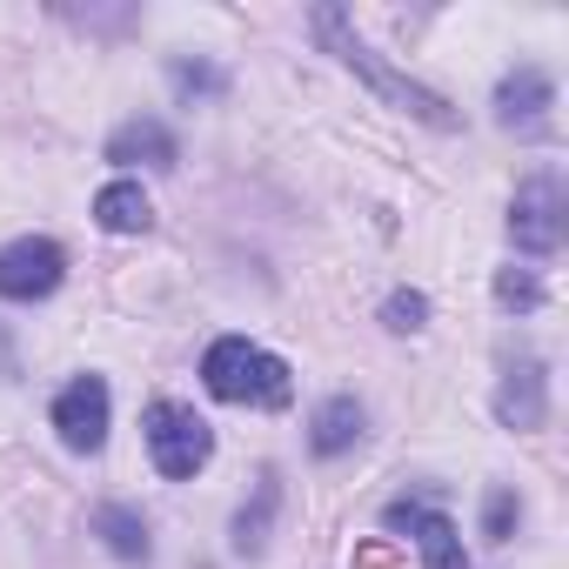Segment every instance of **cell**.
<instances>
[{
    "mask_svg": "<svg viewBox=\"0 0 569 569\" xmlns=\"http://www.w3.org/2000/svg\"><path fill=\"white\" fill-rule=\"evenodd\" d=\"M201 376H208V396H214V402H261V409H281V402L296 396L289 362L268 356V349H254L248 336H221V342L208 349Z\"/></svg>",
    "mask_w": 569,
    "mask_h": 569,
    "instance_id": "obj_1",
    "label": "cell"
},
{
    "mask_svg": "<svg viewBox=\"0 0 569 569\" xmlns=\"http://www.w3.org/2000/svg\"><path fill=\"white\" fill-rule=\"evenodd\" d=\"M141 429H148V456H154V469L174 476V482H188V476L214 456V429H208L188 402H148Z\"/></svg>",
    "mask_w": 569,
    "mask_h": 569,
    "instance_id": "obj_2",
    "label": "cell"
},
{
    "mask_svg": "<svg viewBox=\"0 0 569 569\" xmlns=\"http://www.w3.org/2000/svg\"><path fill=\"white\" fill-rule=\"evenodd\" d=\"M316 34H322V41H329V48H336V54H342L349 68H362V74H369V81H376L382 94H396V101H402L409 114H422L429 128H456V114H449V108H442V101H436L429 88H416V81L389 74V68H382V61H376V54H369V48H362V41L349 34V28H342V14H336V8H322V14H316Z\"/></svg>",
    "mask_w": 569,
    "mask_h": 569,
    "instance_id": "obj_3",
    "label": "cell"
},
{
    "mask_svg": "<svg viewBox=\"0 0 569 569\" xmlns=\"http://www.w3.org/2000/svg\"><path fill=\"white\" fill-rule=\"evenodd\" d=\"M61 274H68V254L48 241V234H21L0 248V296L8 302H41L61 289Z\"/></svg>",
    "mask_w": 569,
    "mask_h": 569,
    "instance_id": "obj_4",
    "label": "cell"
},
{
    "mask_svg": "<svg viewBox=\"0 0 569 569\" xmlns=\"http://www.w3.org/2000/svg\"><path fill=\"white\" fill-rule=\"evenodd\" d=\"M509 234H516L522 254H556V241H562V181L556 174H536V181L516 188Z\"/></svg>",
    "mask_w": 569,
    "mask_h": 569,
    "instance_id": "obj_5",
    "label": "cell"
},
{
    "mask_svg": "<svg viewBox=\"0 0 569 569\" xmlns=\"http://www.w3.org/2000/svg\"><path fill=\"white\" fill-rule=\"evenodd\" d=\"M54 429L68 449H101L108 442V382L101 376H81L54 396Z\"/></svg>",
    "mask_w": 569,
    "mask_h": 569,
    "instance_id": "obj_6",
    "label": "cell"
},
{
    "mask_svg": "<svg viewBox=\"0 0 569 569\" xmlns=\"http://www.w3.org/2000/svg\"><path fill=\"white\" fill-rule=\"evenodd\" d=\"M389 522H396V529H416V549H422V562H429V569H469L462 536H456V522H449V516L396 502V509H389Z\"/></svg>",
    "mask_w": 569,
    "mask_h": 569,
    "instance_id": "obj_7",
    "label": "cell"
},
{
    "mask_svg": "<svg viewBox=\"0 0 569 569\" xmlns=\"http://www.w3.org/2000/svg\"><path fill=\"white\" fill-rule=\"evenodd\" d=\"M549 101H556L549 74L516 68V74L502 81V94H496V114H502V128H542V108H549Z\"/></svg>",
    "mask_w": 569,
    "mask_h": 569,
    "instance_id": "obj_8",
    "label": "cell"
},
{
    "mask_svg": "<svg viewBox=\"0 0 569 569\" xmlns=\"http://www.w3.org/2000/svg\"><path fill=\"white\" fill-rule=\"evenodd\" d=\"M496 416H502L509 429H542V362H516V369L502 376Z\"/></svg>",
    "mask_w": 569,
    "mask_h": 569,
    "instance_id": "obj_9",
    "label": "cell"
},
{
    "mask_svg": "<svg viewBox=\"0 0 569 569\" xmlns=\"http://www.w3.org/2000/svg\"><path fill=\"white\" fill-rule=\"evenodd\" d=\"M94 221H101L108 234H141V228L154 221V208H148L141 181H108V188L94 194Z\"/></svg>",
    "mask_w": 569,
    "mask_h": 569,
    "instance_id": "obj_10",
    "label": "cell"
},
{
    "mask_svg": "<svg viewBox=\"0 0 569 569\" xmlns=\"http://www.w3.org/2000/svg\"><path fill=\"white\" fill-rule=\"evenodd\" d=\"M108 161H148V168H174V134L161 121H128L108 141Z\"/></svg>",
    "mask_w": 569,
    "mask_h": 569,
    "instance_id": "obj_11",
    "label": "cell"
},
{
    "mask_svg": "<svg viewBox=\"0 0 569 569\" xmlns=\"http://www.w3.org/2000/svg\"><path fill=\"white\" fill-rule=\"evenodd\" d=\"M356 436H362V402H356V396H329V402L316 409V436H309L316 456H342Z\"/></svg>",
    "mask_w": 569,
    "mask_h": 569,
    "instance_id": "obj_12",
    "label": "cell"
},
{
    "mask_svg": "<svg viewBox=\"0 0 569 569\" xmlns=\"http://www.w3.org/2000/svg\"><path fill=\"white\" fill-rule=\"evenodd\" d=\"M94 529L108 536V549H114V556H128V562H134V556H148V522H141L134 509H121V502H108V509L94 516Z\"/></svg>",
    "mask_w": 569,
    "mask_h": 569,
    "instance_id": "obj_13",
    "label": "cell"
},
{
    "mask_svg": "<svg viewBox=\"0 0 569 569\" xmlns=\"http://www.w3.org/2000/svg\"><path fill=\"white\" fill-rule=\"evenodd\" d=\"M496 296H502L509 309H536V302H542V289H536V281H529V274H516V268H509V274L496 281Z\"/></svg>",
    "mask_w": 569,
    "mask_h": 569,
    "instance_id": "obj_14",
    "label": "cell"
},
{
    "mask_svg": "<svg viewBox=\"0 0 569 569\" xmlns=\"http://www.w3.org/2000/svg\"><path fill=\"white\" fill-rule=\"evenodd\" d=\"M422 316H429V302H422L416 289H409V296H389V329L409 336V329H422Z\"/></svg>",
    "mask_w": 569,
    "mask_h": 569,
    "instance_id": "obj_15",
    "label": "cell"
},
{
    "mask_svg": "<svg viewBox=\"0 0 569 569\" xmlns=\"http://www.w3.org/2000/svg\"><path fill=\"white\" fill-rule=\"evenodd\" d=\"M509 522H516V496H509V489H496V496H489V516H482V536H489V542H502V536H509Z\"/></svg>",
    "mask_w": 569,
    "mask_h": 569,
    "instance_id": "obj_16",
    "label": "cell"
}]
</instances>
